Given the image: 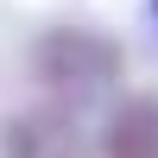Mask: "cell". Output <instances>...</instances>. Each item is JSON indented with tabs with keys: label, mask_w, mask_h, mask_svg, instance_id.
Segmentation results:
<instances>
[{
	"label": "cell",
	"mask_w": 158,
	"mask_h": 158,
	"mask_svg": "<svg viewBox=\"0 0 158 158\" xmlns=\"http://www.w3.org/2000/svg\"><path fill=\"white\" fill-rule=\"evenodd\" d=\"M32 76L57 108L76 114V108H95L120 89L127 51L95 25H51V32L32 38Z\"/></svg>",
	"instance_id": "obj_1"
},
{
	"label": "cell",
	"mask_w": 158,
	"mask_h": 158,
	"mask_svg": "<svg viewBox=\"0 0 158 158\" xmlns=\"http://www.w3.org/2000/svg\"><path fill=\"white\" fill-rule=\"evenodd\" d=\"M0 158H89L70 108H19L0 120Z\"/></svg>",
	"instance_id": "obj_2"
},
{
	"label": "cell",
	"mask_w": 158,
	"mask_h": 158,
	"mask_svg": "<svg viewBox=\"0 0 158 158\" xmlns=\"http://www.w3.org/2000/svg\"><path fill=\"white\" fill-rule=\"evenodd\" d=\"M101 158H158V95H120L101 127Z\"/></svg>",
	"instance_id": "obj_3"
},
{
	"label": "cell",
	"mask_w": 158,
	"mask_h": 158,
	"mask_svg": "<svg viewBox=\"0 0 158 158\" xmlns=\"http://www.w3.org/2000/svg\"><path fill=\"white\" fill-rule=\"evenodd\" d=\"M146 13H152V19H158V0H152V6H146Z\"/></svg>",
	"instance_id": "obj_4"
}]
</instances>
